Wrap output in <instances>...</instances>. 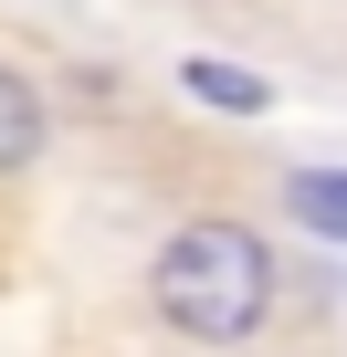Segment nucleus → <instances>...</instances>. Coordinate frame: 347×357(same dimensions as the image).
Wrapping results in <instances>:
<instances>
[{
  "label": "nucleus",
  "mask_w": 347,
  "mask_h": 357,
  "mask_svg": "<svg viewBox=\"0 0 347 357\" xmlns=\"http://www.w3.org/2000/svg\"><path fill=\"white\" fill-rule=\"evenodd\" d=\"M284 200H295V221H305L316 242H347V168H295Z\"/></svg>",
  "instance_id": "3"
},
{
  "label": "nucleus",
  "mask_w": 347,
  "mask_h": 357,
  "mask_svg": "<svg viewBox=\"0 0 347 357\" xmlns=\"http://www.w3.org/2000/svg\"><path fill=\"white\" fill-rule=\"evenodd\" d=\"M274 294H284V273H274V242L253 221H179L147 263L158 326L190 336V347H242L274 315Z\"/></svg>",
  "instance_id": "1"
},
{
  "label": "nucleus",
  "mask_w": 347,
  "mask_h": 357,
  "mask_svg": "<svg viewBox=\"0 0 347 357\" xmlns=\"http://www.w3.org/2000/svg\"><path fill=\"white\" fill-rule=\"evenodd\" d=\"M179 84H190L200 105H221V116H263V105H274V84L242 74V63H179Z\"/></svg>",
  "instance_id": "4"
},
{
  "label": "nucleus",
  "mask_w": 347,
  "mask_h": 357,
  "mask_svg": "<svg viewBox=\"0 0 347 357\" xmlns=\"http://www.w3.org/2000/svg\"><path fill=\"white\" fill-rule=\"evenodd\" d=\"M43 84L32 74H11V63H0V178H11V168H32L43 158Z\"/></svg>",
  "instance_id": "2"
}]
</instances>
